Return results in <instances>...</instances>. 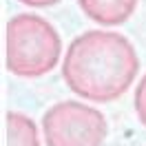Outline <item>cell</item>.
<instances>
[{"instance_id": "cell-3", "label": "cell", "mask_w": 146, "mask_h": 146, "mask_svg": "<svg viewBox=\"0 0 146 146\" xmlns=\"http://www.w3.org/2000/svg\"><path fill=\"white\" fill-rule=\"evenodd\" d=\"M46 146H102L109 135L106 117L75 100L58 102L42 117Z\"/></svg>"}, {"instance_id": "cell-4", "label": "cell", "mask_w": 146, "mask_h": 146, "mask_svg": "<svg viewBox=\"0 0 146 146\" xmlns=\"http://www.w3.org/2000/svg\"><path fill=\"white\" fill-rule=\"evenodd\" d=\"M78 5L86 18L102 27L124 25L137 9V0H78Z\"/></svg>"}, {"instance_id": "cell-6", "label": "cell", "mask_w": 146, "mask_h": 146, "mask_svg": "<svg viewBox=\"0 0 146 146\" xmlns=\"http://www.w3.org/2000/svg\"><path fill=\"white\" fill-rule=\"evenodd\" d=\"M133 104H135L137 119L142 122V126H146V75H142V80H139V84H137Z\"/></svg>"}, {"instance_id": "cell-7", "label": "cell", "mask_w": 146, "mask_h": 146, "mask_svg": "<svg viewBox=\"0 0 146 146\" xmlns=\"http://www.w3.org/2000/svg\"><path fill=\"white\" fill-rule=\"evenodd\" d=\"M18 2L25 7H33V9H44V7H53L62 0H18Z\"/></svg>"}, {"instance_id": "cell-5", "label": "cell", "mask_w": 146, "mask_h": 146, "mask_svg": "<svg viewBox=\"0 0 146 146\" xmlns=\"http://www.w3.org/2000/svg\"><path fill=\"white\" fill-rule=\"evenodd\" d=\"M7 146H40L38 126L29 115L16 111L7 113Z\"/></svg>"}, {"instance_id": "cell-2", "label": "cell", "mask_w": 146, "mask_h": 146, "mask_svg": "<svg viewBox=\"0 0 146 146\" xmlns=\"http://www.w3.org/2000/svg\"><path fill=\"white\" fill-rule=\"evenodd\" d=\"M62 53L60 33L36 13H18L7 22V69L18 78H42Z\"/></svg>"}, {"instance_id": "cell-1", "label": "cell", "mask_w": 146, "mask_h": 146, "mask_svg": "<svg viewBox=\"0 0 146 146\" xmlns=\"http://www.w3.org/2000/svg\"><path fill=\"white\" fill-rule=\"evenodd\" d=\"M139 71V58L126 36L93 29L73 40L62 62V78L78 98L115 102L131 89Z\"/></svg>"}]
</instances>
